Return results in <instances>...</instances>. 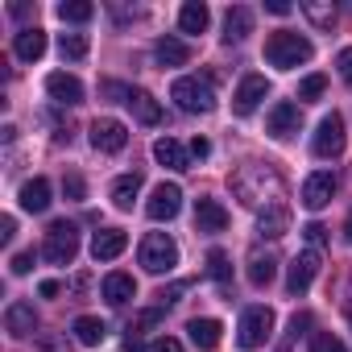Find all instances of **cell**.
<instances>
[{"label": "cell", "mask_w": 352, "mask_h": 352, "mask_svg": "<svg viewBox=\"0 0 352 352\" xmlns=\"http://www.w3.org/2000/svg\"><path fill=\"white\" fill-rule=\"evenodd\" d=\"M311 54H315V46H311L302 34L278 30V34H270V38H265V63H270V67H278V71H294V67L311 63Z\"/></svg>", "instance_id": "cell-1"}, {"label": "cell", "mask_w": 352, "mask_h": 352, "mask_svg": "<svg viewBox=\"0 0 352 352\" xmlns=\"http://www.w3.org/2000/svg\"><path fill=\"white\" fill-rule=\"evenodd\" d=\"M170 100L179 104L183 112H191V116H208V112L216 108V87H212V79H204V75H183V79H174Z\"/></svg>", "instance_id": "cell-2"}, {"label": "cell", "mask_w": 352, "mask_h": 352, "mask_svg": "<svg viewBox=\"0 0 352 352\" xmlns=\"http://www.w3.org/2000/svg\"><path fill=\"white\" fill-rule=\"evenodd\" d=\"M75 253H79V228H75L71 220H54V224L46 228L42 257H46L50 265H71V261H75Z\"/></svg>", "instance_id": "cell-3"}, {"label": "cell", "mask_w": 352, "mask_h": 352, "mask_svg": "<svg viewBox=\"0 0 352 352\" xmlns=\"http://www.w3.org/2000/svg\"><path fill=\"white\" fill-rule=\"evenodd\" d=\"M141 265L149 274H170L174 265H179V245H174L166 232H149L141 241Z\"/></svg>", "instance_id": "cell-4"}, {"label": "cell", "mask_w": 352, "mask_h": 352, "mask_svg": "<svg viewBox=\"0 0 352 352\" xmlns=\"http://www.w3.org/2000/svg\"><path fill=\"white\" fill-rule=\"evenodd\" d=\"M344 145H348V137H344V116H340V112H327V116L319 120L315 137H311V153L327 162V157H340Z\"/></svg>", "instance_id": "cell-5"}, {"label": "cell", "mask_w": 352, "mask_h": 352, "mask_svg": "<svg viewBox=\"0 0 352 352\" xmlns=\"http://www.w3.org/2000/svg\"><path fill=\"white\" fill-rule=\"evenodd\" d=\"M270 336H274V311H270V307H249V311L241 315L236 344H241V348H261Z\"/></svg>", "instance_id": "cell-6"}, {"label": "cell", "mask_w": 352, "mask_h": 352, "mask_svg": "<svg viewBox=\"0 0 352 352\" xmlns=\"http://www.w3.org/2000/svg\"><path fill=\"white\" fill-rule=\"evenodd\" d=\"M179 212H183V187L179 183H157L149 204H145V216L162 224V220H174Z\"/></svg>", "instance_id": "cell-7"}, {"label": "cell", "mask_w": 352, "mask_h": 352, "mask_svg": "<svg viewBox=\"0 0 352 352\" xmlns=\"http://www.w3.org/2000/svg\"><path fill=\"white\" fill-rule=\"evenodd\" d=\"M315 274H319V249H302L290 261V270H286V290L290 294H307L311 282H315Z\"/></svg>", "instance_id": "cell-8"}, {"label": "cell", "mask_w": 352, "mask_h": 352, "mask_svg": "<svg viewBox=\"0 0 352 352\" xmlns=\"http://www.w3.org/2000/svg\"><path fill=\"white\" fill-rule=\"evenodd\" d=\"M331 195H336V174H331V170H315V174H307V183H302V208H307V212L327 208Z\"/></svg>", "instance_id": "cell-9"}, {"label": "cell", "mask_w": 352, "mask_h": 352, "mask_svg": "<svg viewBox=\"0 0 352 352\" xmlns=\"http://www.w3.org/2000/svg\"><path fill=\"white\" fill-rule=\"evenodd\" d=\"M257 232L261 236H286L290 232V204H282V199H265L261 208H257Z\"/></svg>", "instance_id": "cell-10"}, {"label": "cell", "mask_w": 352, "mask_h": 352, "mask_svg": "<svg viewBox=\"0 0 352 352\" xmlns=\"http://www.w3.org/2000/svg\"><path fill=\"white\" fill-rule=\"evenodd\" d=\"M270 96V83H265V75H245L241 79V87H236V96H232V112L236 116H249V112H257L261 108V100Z\"/></svg>", "instance_id": "cell-11"}, {"label": "cell", "mask_w": 352, "mask_h": 352, "mask_svg": "<svg viewBox=\"0 0 352 352\" xmlns=\"http://www.w3.org/2000/svg\"><path fill=\"white\" fill-rule=\"evenodd\" d=\"M91 145H96L100 153H120V149L129 145V129H124L120 120H112V116L91 120Z\"/></svg>", "instance_id": "cell-12"}, {"label": "cell", "mask_w": 352, "mask_h": 352, "mask_svg": "<svg viewBox=\"0 0 352 352\" xmlns=\"http://www.w3.org/2000/svg\"><path fill=\"white\" fill-rule=\"evenodd\" d=\"M298 124H302V112H298V104H290V100H282V104H274L270 108V137L274 141H290L294 133H298Z\"/></svg>", "instance_id": "cell-13"}, {"label": "cell", "mask_w": 352, "mask_h": 352, "mask_svg": "<svg viewBox=\"0 0 352 352\" xmlns=\"http://www.w3.org/2000/svg\"><path fill=\"white\" fill-rule=\"evenodd\" d=\"M46 91H50V100H54V104H67V108L83 104V83H79L75 75H67V71L46 75Z\"/></svg>", "instance_id": "cell-14"}, {"label": "cell", "mask_w": 352, "mask_h": 352, "mask_svg": "<svg viewBox=\"0 0 352 352\" xmlns=\"http://www.w3.org/2000/svg\"><path fill=\"white\" fill-rule=\"evenodd\" d=\"M153 157L166 166V170H191V149L183 141H174V137H157L153 141Z\"/></svg>", "instance_id": "cell-15"}, {"label": "cell", "mask_w": 352, "mask_h": 352, "mask_svg": "<svg viewBox=\"0 0 352 352\" xmlns=\"http://www.w3.org/2000/svg\"><path fill=\"white\" fill-rule=\"evenodd\" d=\"M195 228L199 232H224L228 228V208L220 199H195Z\"/></svg>", "instance_id": "cell-16"}, {"label": "cell", "mask_w": 352, "mask_h": 352, "mask_svg": "<svg viewBox=\"0 0 352 352\" xmlns=\"http://www.w3.org/2000/svg\"><path fill=\"white\" fill-rule=\"evenodd\" d=\"M13 54H17L21 63H38V58L46 54V30H38V25H25V30L13 38Z\"/></svg>", "instance_id": "cell-17"}, {"label": "cell", "mask_w": 352, "mask_h": 352, "mask_svg": "<svg viewBox=\"0 0 352 352\" xmlns=\"http://www.w3.org/2000/svg\"><path fill=\"white\" fill-rule=\"evenodd\" d=\"M5 327H9V336H13V340L34 336V327H38L34 302H9V311H5Z\"/></svg>", "instance_id": "cell-18"}, {"label": "cell", "mask_w": 352, "mask_h": 352, "mask_svg": "<svg viewBox=\"0 0 352 352\" xmlns=\"http://www.w3.org/2000/svg\"><path fill=\"white\" fill-rule=\"evenodd\" d=\"M124 249H129V236H124L120 228H104V232H96V241H91V257H96V261H116Z\"/></svg>", "instance_id": "cell-19"}, {"label": "cell", "mask_w": 352, "mask_h": 352, "mask_svg": "<svg viewBox=\"0 0 352 352\" xmlns=\"http://www.w3.org/2000/svg\"><path fill=\"white\" fill-rule=\"evenodd\" d=\"M187 336H191V344H195L199 352H212V348H220L224 323H220V319H191V323H187Z\"/></svg>", "instance_id": "cell-20"}, {"label": "cell", "mask_w": 352, "mask_h": 352, "mask_svg": "<svg viewBox=\"0 0 352 352\" xmlns=\"http://www.w3.org/2000/svg\"><path fill=\"white\" fill-rule=\"evenodd\" d=\"M249 34H253V9L232 5V9L224 13V42H245Z\"/></svg>", "instance_id": "cell-21"}, {"label": "cell", "mask_w": 352, "mask_h": 352, "mask_svg": "<svg viewBox=\"0 0 352 352\" xmlns=\"http://www.w3.org/2000/svg\"><path fill=\"white\" fill-rule=\"evenodd\" d=\"M17 199H21V208H25V212H34V216H38V212H46V208H50V179H30V183L21 187V195H17Z\"/></svg>", "instance_id": "cell-22"}, {"label": "cell", "mask_w": 352, "mask_h": 352, "mask_svg": "<svg viewBox=\"0 0 352 352\" xmlns=\"http://www.w3.org/2000/svg\"><path fill=\"white\" fill-rule=\"evenodd\" d=\"M208 21H212V13H208L204 0H187V5L179 9V30H183V34H204Z\"/></svg>", "instance_id": "cell-23"}, {"label": "cell", "mask_w": 352, "mask_h": 352, "mask_svg": "<svg viewBox=\"0 0 352 352\" xmlns=\"http://www.w3.org/2000/svg\"><path fill=\"white\" fill-rule=\"evenodd\" d=\"M153 54H157L162 67H187V63H191V46L179 42V38H162V42L153 46Z\"/></svg>", "instance_id": "cell-24"}, {"label": "cell", "mask_w": 352, "mask_h": 352, "mask_svg": "<svg viewBox=\"0 0 352 352\" xmlns=\"http://www.w3.org/2000/svg\"><path fill=\"white\" fill-rule=\"evenodd\" d=\"M104 298H108L112 307H124L129 298H137V282H133L129 274H108V278H104Z\"/></svg>", "instance_id": "cell-25"}, {"label": "cell", "mask_w": 352, "mask_h": 352, "mask_svg": "<svg viewBox=\"0 0 352 352\" xmlns=\"http://www.w3.org/2000/svg\"><path fill=\"white\" fill-rule=\"evenodd\" d=\"M302 17L315 25V30H331L336 25V5H331V0H302Z\"/></svg>", "instance_id": "cell-26"}, {"label": "cell", "mask_w": 352, "mask_h": 352, "mask_svg": "<svg viewBox=\"0 0 352 352\" xmlns=\"http://www.w3.org/2000/svg\"><path fill=\"white\" fill-rule=\"evenodd\" d=\"M137 195H141V174H120V179L112 183V204H116L120 212H129Z\"/></svg>", "instance_id": "cell-27"}, {"label": "cell", "mask_w": 352, "mask_h": 352, "mask_svg": "<svg viewBox=\"0 0 352 352\" xmlns=\"http://www.w3.org/2000/svg\"><path fill=\"white\" fill-rule=\"evenodd\" d=\"M274 274H278V261H274L270 253H253V257H249V282H253L257 290H265V286L274 282Z\"/></svg>", "instance_id": "cell-28"}, {"label": "cell", "mask_w": 352, "mask_h": 352, "mask_svg": "<svg viewBox=\"0 0 352 352\" xmlns=\"http://www.w3.org/2000/svg\"><path fill=\"white\" fill-rule=\"evenodd\" d=\"M129 108L137 112L141 124H157V120H162V104H157L149 91H133V96H129Z\"/></svg>", "instance_id": "cell-29"}, {"label": "cell", "mask_w": 352, "mask_h": 352, "mask_svg": "<svg viewBox=\"0 0 352 352\" xmlns=\"http://www.w3.org/2000/svg\"><path fill=\"white\" fill-rule=\"evenodd\" d=\"M208 278H212L220 290H228V286H232V261H228V253H224V249H212V253H208Z\"/></svg>", "instance_id": "cell-30"}, {"label": "cell", "mask_w": 352, "mask_h": 352, "mask_svg": "<svg viewBox=\"0 0 352 352\" xmlns=\"http://www.w3.org/2000/svg\"><path fill=\"white\" fill-rule=\"evenodd\" d=\"M104 336H108V327H104V323H100L96 315H79V319H75V340H79V344L96 348V344H100Z\"/></svg>", "instance_id": "cell-31"}, {"label": "cell", "mask_w": 352, "mask_h": 352, "mask_svg": "<svg viewBox=\"0 0 352 352\" xmlns=\"http://www.w3.org/2000/svg\"><path fill=\"white\" fill-rule=\"evenodd\" d=\"M58 17L71 21V25H83V21L96 17V9L87 5V0H63V5H58Z\"/></svg>", "instance_id": "cell-32"}, {"label": "cell", "mask_w": 352, "mask_h": 352, "mask_svg": "<svg viewBox=\"0 0 352 352\" xmlns=\"http://www.w3.org/2000/svg\"><path fill=\"white\" fill-rule=\"evenodd\" d=\"M58 54H63L67 63L87 58V34H63V38H58Z\"/></svg>", "instance_id": "cell-33"}, {"label": "cell", "mask_w": 352, "mask_h": 352, "mask_svg": "<svg viewBox=\"0 0 352 352\" xmlns=\"http://www.w3.org/2000/svg\"><path fill=\"white\" fill-rule=\"evenodd\" d=\"M311 352H348V348H344V340L336 331H315L311 336Z\"/></svg>", "instance_id": "cell-34"}, {"label": "cell", "mask_w": 352, "mask_h": 352, "mask_svg": "<svg viewBox=\"0 0 352 352\" xmlns=\"http://www.w3.org/2000/svg\"><path fill=\"white\" fill-rule=\"evenodd\" d=\"M327 91V79L323 75H307L302 83H298V100H319Z\"/></svg>", "instance_id": "cell-35"}, {"label": "cell", "mask_w": 352, "mask_h": 352, "mask_svg": "<svg viewBox=\"0 0 352 352\" xmlns=\"http://www.w3.org/2000/svg\"><path fill=\"white\" fill-rule=\"evenodd\" d=\"M63 191H67V199L83 204V195H87V183L79 179V174H67V179H63Z\"/></svg>", "instance_id": "cell-36"}, {"label": "cell", "mask_w": 352, "mask_h": 352, "mask_svg": "<svg viewBox=\"0 0 352 352\" xmlns=\"http://www.w3.org/2000/svg\"><path fill=\"white\" fill-rule=\"evenodd\" d=\"M302 236H307V245H311V249H323V245H327V228H323L319 220H311V224L302 228Z\"/></svg>", "instance_id": "cell-37"}, {"label": "cell", "mask_w": 352, "mask_h": 352, "mask_svg": "<svg viewBox=\"0 0 352 352\" xmlns=\"http://www.w3.org/2000/svg\"><path fill=\"white\" fill-rule=\"evenodd\" d=\"M336 67H340V79L352 87V46H344V50L336 54Z\"/></svg>", "instance_id": "cell-38"}, {"label": "cell", "mask_w": 352, "mask_h": 352, "mask_svg": "<svg viewBox=\"0 0 352 352\" xmlns=\"http://www.w3.org/2000/svg\"><path fill=\"white\" fill-rule=\"evenodd\" d=\"M9 270H13V274H17V278H25V274H30V270H34V253H17V257H13V261H9Z\"/></svg>", "instance_id": "cell-39"}, {"label": "cell", "mask_w": 352, "mask_h": 352, "mask_svg": "<svg viewBox=\"0 0 352 352\" xmlns=\"http://www.w3.org/2000/svg\"><path fill=\"white\" fill-rule=\"evenodd\" d=\"M13 232H17V220H13V216H5V220H0V245H9V241H13Z\"/></svg>", "instance_id": "cell-40"}, {"label": "cell", "mask_w": 352, "mask_h": 352, "mask_svg": "<svg viewBox=\"0 0 352 352\" xmlns=\"http://www.w3.org/2000/svg\"><path fill=\"white\" fill-rule=\"evenodd\" d=\"M149 352H183V344L166 336V340H157V344H149Z\"/></svg>", "instance_id": "cell-41"}, {"label": "cell", "mask_w": 352, "mask_h": 352, "mask_svg": "<svg viewBox=\"0 0 352 352\" xmlns=\"http://www.w3.org/2000/svg\"><path fill=\"white\" fill-rule=\"evenodd\" d=\"M187 149H191V157H199V162H204V157H208V153H212V145H208V141H204V137H195V141H191V145H187Z\"/></svg>", "instance_id": "cell-42"}, {"label": "cell", "mask_w": 352, "mask_h": 352, "mask_svg": "<svg viewBox=\"0 0 352 352\" xmlns=\"http://www.w3.org/2000/svg\"><path fill=\"white\" fill-rule=\"evenodd\" d=\"M307 327H311V315H307V311H302V315H294V319H290V336H302V331H307Z\"/></svg>", "instance_id": "cell-43"}, {"label": "cell", "mask_w": 352, "mask_h": 352, "mask_svg": "<svg viewBox=\"0 0 352 352\" xmlns=\"http://www.w3.org/2000/svg\"><path fill=\"white\" fill-rule=\"evenodd\" d=\"M265 9H270L274 17H286V13H290L294 5H286V0H265Z\"/></svg>", "instance_id": "cell-44"}, {"label": "cell", "mask_w": 352, "mask_h": 352, "mask_svg": "<svg viewBox=\"0 0 352 352\" xmlns=\"http://www.w3.org/2000/svg\"><path fill=\"white\" fill-rule=\"evenodd\" d=\"M58 290H63V286H58V282H42V298H54V294H58Z\"/></svg>", "instance_id": "cell-45"}, {"label": "cell", "mask_w": 352, "mask_h": 352, "mask_svg": "<svg viewBox=\"0 0 352 352\" xmlns=\"http://www.w3.org/2000/svg\"><path fill=\"white\" fill-rule=\"evenodd\" d=\"M344 236H348V245H352V212H348V220H344Z\"/></svg>", "instance_id": "cell-46"}, {"label": "cell", "mask_w": 352, "mask_h": 352, "mask_svg": "<svg viewBox=\"0 0 352 352\" xmlns=\"http://www.w3.org/2000/svg\"><path fill=\"white\" fill-rule=\"evenodd\" d=\"M348 323H352V307H348Z\"/></svg>", "instance_id": "cell-47"}]
</instances>
